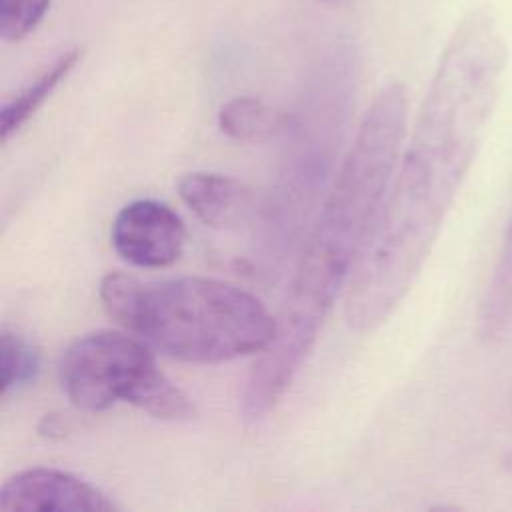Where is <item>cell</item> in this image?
<instances>
[{
  "mask_svg": "<svg viewBox=\"0 0 512 512\" xmlns=\"http://www.w3.org/2000/svg\"><path fill=\"white\" fill-rule=\"evenodd\" d=\"M290 118L256 96H236L218 112V128L230 140L256 144L286 130Z\"/></svg>",
  "mask_w": 512,
  "mask_h": 512,
  "instance_id": "cell-10",
  "label": "cell"
},
{
  "mask_svg": "<svg viewBox=\"0 0 512 512\" xmlns=\"http://www.w3.org/2000/svg\"><path fill=\"white\" fill-rule=\"evenodd\" d=\"M176 188L192 214L212 228L238 224L252 206V192L240 180L218 172H186Z\"/></svg>",
  "mask_w": 512,
  "mask_h": 512,
  "instance_id": "cell-7",
  "label": "cell"
},
{
  "mask_svg": "<svg viewBox=\"0 0 512 512\" xmlns=\"http://www.w3.org/2000/svg\"><path fill=\"white\" fill-rule=\"evenodd\" d=\"M52 0H0V36L20 42L44 20Z\"/></svg>",
  "mask_w": 512,
  "mask_h": 512,
  "instance_id": "cell-12",
  "label": "cell"
},
{
  "mask_svg": "<svg viewBox=\"0 0 512 512\" xmlns=\"http://www.w3.org/2000/svg\"><path fill=\"white\" fill-rule=\"evenodd\" d=\"M408 92L390 82L374 96L304 242L276 316V338L258 354L242 392V416L260 422L292 386L338 292L350 282L374 214L400 158Z\"/></svg>",
  "mask_w": 512,
  "mask_h": 512,
  "instance_id": "cell-2",
  "label": "cell"
},
{
  "mask_svg": "<svg viewBox=\"0 0 512 512\" xmlns=\"http://www.w3.org/2000/svg\"><path fill=\"white\" fill-rule=\"evenodd\" d=\"M110 242L116 254L136 268H168L184 252L186 226L168 204L142 198L120 208Z\"/></svg>",
  "mask_w": 512,
  "mask_h": 512,
  "instance_id": "cell-5",
  "label": "cell"
},
{
  "mask_svg": "<svg viewBox=\"0 0 512 512\" xmlns=\"http://www.w3.org/2000/svg\"><path fill=\"white\" fill-rule=\"evenodd\" d=\"M58 380L82 412L128 402L164 422L198 416L194 400L158 368L152 346L128 330H94L76 338L60 358Z\"/></svg>",
  "mask_w": 512,
  "mask_h": 512,
  "instance_id": "cell-4",
  "label": "cell"
},
{
  "mask_svg": "<svg viewBox=\"0 0 512 512\" xmlns=\"http://www.w3.org/2000/svg\"><path fill=\"white\" fill-rule=\"evenodd\" d=\"M512 328V214L498 250L492 276L476 314V332L484 342L502 338Z\"/></svg>",
  "mask_w": 512,
  "mask_h": 512,
  "instance_id": "cell-8",
  "label": "cell"
},
{
  "mask_svg": "<svg viewBox=\"0 0 512 512\" xmlns=\"http://www.w3.org/2000/svg\"><path fill=\"white\" fill-rule=\"evenodd\" d=\"M82 56L80 48H70L54 58L28 86L14 94L0 112V138L6 144L52 96V92L66 80Z\"/></svg>",
  "mask_w": 512,
  "mask_h": 512,
  "instance_id": "cell-9",
  "label": "cell"
},
{
  "mask_svg": "<svg viewBox=\"0 0 512 512\" xmlns=\"http://www.w3.org/2000/svg\"><path fill=\"white\" fill-rule=\"evenodd\" d=\"M318 2H322V4H328V6H342V4H346L348 0H318Z\"/></svg>",
  "mask_w": 512,
  "mask_h": 512,
  "instance_id": "cell-14",
  "label": "cell"
},
{
  "mask_svg": "<svg viewBox=\"0 0 512 512\" xmlns=\"http://www.w3.org/2000/svg\"><path fill=\"white\" fill-rule=\"evenodd\" d=\"M506 60L492 10L474 8L452 30L348 282L352 328L388 320L418 278L480 150Z\"/></svg>",
  "mask_w": 512,
  "mask_h": 512,
  "instance_id": "cell-1",
  "label": "cell"
},
{
  "mask_svg": "<svg viewBox=\"0 0 512 512\" xmlns=\"http://www.w3.org/2000/svg\"><path fill=\"white\" fill-rule=\"evenodd\" d=\"M40 372L38 348L20 332L2 326L0 330V396L32 384Z\"/></svg>",
  "mask_w": 512,
  "mask_h": 512,
  "instance_id": "cell-11",
  "label": "cell"
},
{
  "mask_svg": "<svg viewBox=\"0 0 512 512\" xmlns=\"http://www.w3.org/2000/svg\"><path fill=\"white\" fill-rule=\"evenodd\" d=\"M74 424L66 414H58V412H50L44 414L38 422V434L48 438V440H62L72 432Z\"/></svg>",
  "mask_w": 512,
  "mask_h": 512,
  "instance_id": "cell-13",
  "label": "cell"
},
{
  "mask_svg": "<svg viewBox=\"0 0 512 512\" xmlns=\"http://www.w3.org/2000/svg\"><path fill=\"white\" fill-rule=\"evenodd\" d=\"M106 314L158 352L216 364L264 352L276 316L252 292L206 276L142 280L110 272L98 286Z\"/></svg>",
  "mask_w": 512,
  "mask_h": 512,
  "instance_id": "cell-3",
  "label": "cell"
},
{
  "mask_svg": "<svg viewBox=\"0 0 512 512\" xmlns=\"http://www.w3.org/2000/svg\"><path fill=\"white\" fill-rule=\"evenodd\" d=\"M0 508L24 512H118L106 492L92 482L58 468H26L2 482Z\"/></svg>",
  "mask_w": 512,
  "mask_h": 512,
  "instance_id": "cell-6",
  "label": "cell"
}]
</instances>
